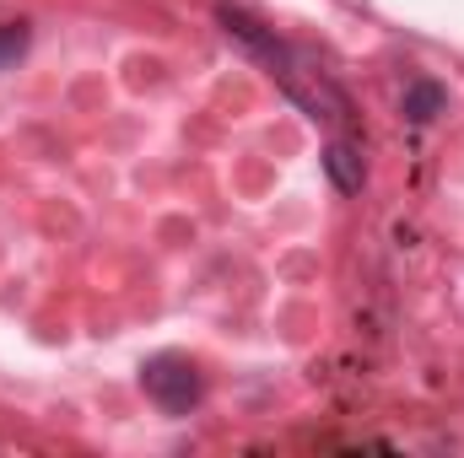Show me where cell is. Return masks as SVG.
Returning <instances> with one entry per match:
<instances>
[{"label": "cell", "instance_id": "6da1fadb", "mask_svg": "<svg viewBox=\"0 0 464 458\" xmlns=\"http://www.w3.org/2000/svg\"><path fill=\"white\" fill-rule=\"evenodd\" d=\"M140 388H146V399H151L162 415H189V410H200V399H206V372H200L189 356L162 350V356H146V361H140Z\"/></svg>", "mask_w": 464, "mask_h": 458}, {"label": "cell", "instance_id": "277c9868", "mask_svg": "<svg viewBox=\"0 0 464 458\" xmlns=\"http://www.w3.org/2000/svg\"><path fill=\"white\" fill-rule=\"evenodd\" d=\"M319 162H324V173H330V184H335L341 195H362V184H367V162H362V151H356L351 140H330Z\"/></svg>", "mask_w": 464, "mask_h": 458}, {"label": "cell", "instance_id": "3957f363", "mask_svg": "<svg viewBox=\"0 0 464 458\" xmlns=\"http://www.w3.org/2000/svg\"><path fill=\"white\" fill-rule=\"evenodd\" d=\"M438 114H449V87H443L438 76L405 81V92H400V119H405V124H432Z\"/></svg>", "mask_w": 464, "mask_h": 458}, {"label": "cell", "instance_id": "5b68a950", "mask_svg": "<svg viewBox=\"0 0 464 458\" xmlns=\"http://www.w3.org/2000/svg\"><path fill=\"white\" fill-rule=\"evenodd\" d=\"M33 43V27L27 22H0V71H11Z\"/></svg>", "mask_w": 464, "mask_h": 458}, {"label": "cell", "instance_id": "7a4b0ae2", "mask_svg": "<svg viewBox=\"0 0 464 458\" xmlns=\"http://www.w3.org/2000/svg\"><path fill=\"white\" fill-rule=\"evenodd\" d=\"M217 22H222V33H227L232 43H243L254 60H265V65H276L281 54H286V43L276 38V27H265L259 16H248V11H237V5H217Z\"/></svg>", "mask_w": 464, "mask_h": 458}]
</instances>
